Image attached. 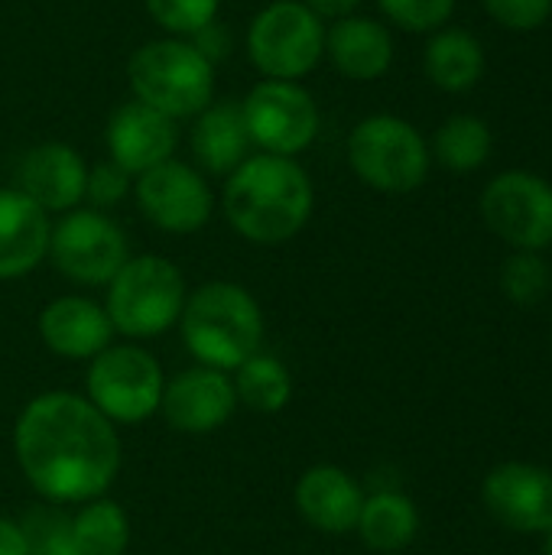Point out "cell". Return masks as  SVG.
I'll return each mask as SVG.
<instances>
[{
	"mask_svg": "<svg viewBox=\"0 0 552 555\" xmlns=\"http://www.w3.org/2000/svg\"><path fill=\"white\" fill-rule=\"evenodd\" d=\"M13 452L29 488L49 504H88L107 494L120 472V439L85 397L39 393L13 426Z\"/></svg>",
	"mask_w": 552,
	"mask_h": 555,
	"instance_id": "cell-1",
	"label": "cell"
},
{
	"mask_svg": "<svg viewBox=\"0 0 552 555\" xmlns=\"http://www.w3.org/2000/svg\"><path fill=\"white\" fill-rule=\"evenodd\" d=\"M221 208L228 224L251 244H286L312 218L316 185L290 156L251 153L224 176Z\"/></svg>",
	"mask_w": 552,
	"mask_h": 555,
	"instance_id": "cell-2",
	"label": "cell"
},
{
	"mask_svg": "<svg viewBox=\"0 0 552 555\" xmlns=\"http://www.w3.org/2000/svg\"><path fill=\"white\" fill-rule=\"evenodd\" d=\"M179 332L198 364L228 374L260 351L264 312L244 286L211 280L185 296Z\"/></svg>",
	"mask_w": 552,
	"mask_h": 555,
	"instance_id": "cell-3",
	"label": "cell"
},
{
	"mask_svg": "<svg viewBox=\"0 0 552 555\" xmlns=\"http://www.w3.org/2000/svg\"><path fill=\"white\" fill-rule=\"evenodd\" d=\"M127 81L137 101L172 120L195 117L215 101V65L189 39L176 36L150 39L133 49Z\"/></svg>",
	"mask_w": 552,
	"mask_h": 555,
	"instance_id": "cell-4",
	"label": "cell"
},
{
	"mask_svg": "<svg viewBox=\"0 0 552 555\" xmlns=\"http://www.w3.org/2000/svg\"><path fill=\"white\" fill-rule=\"evenodd\" d=\"M351 172L374 192H416L433 169L429 140L416 124L397 114H371L358 120L345 143Z\"/></svg>",
	"mask_w": 552,
	"mask_h": 555,
	"instance_id": "cell-5",
	"label": "cell"
},
{
	"mask_svg": "<svg viewBox=\"0 0 552 555\" xmlns=\"http://www.w3.org/2000/svg\"><path fill=\"white\" fill-rule=\"evenodd\" d=\"M185 296V276L172 260L140 254L127 257V263L107 283L104 312L114 332L127 338H156L179 325Z\"/></svg>",
	"mask_w": 552,
	"mask_h": 555,
	"instance_id": "cell-6",
	"label": "cell"
},
{
	"mask_svg": "<svg viewBox=\"0 0 552 555\" xmlns=\"http://www.w3.org/2000/svg\"><path fill=\"white\" fill-rule=\"evenodd\" d=\"M244 49L264 78L303 81L325 59V23L303 0H270L251 16Z\"/></svg>",
	"mask_w": 552,
	"mask_h": 555,
	"instance_id": "cell-7",
	"label": "cell"
},
{
	"mask_svg": "<svg viewBox=\"0 0 552 555\" xmlns=\"http://www.w3.org/2000/svg\"><path fill=\"white\" fill-rule=\"evenodd\" d=\"M163 367L159 361L137 345H111L91 358L85 377V400L111 423L137 426L159 413L163 400Z\"/></svg>",
	"mask_w": 552,
	"mask_h": 555,
	"instance_id": "cell-8",
	"label": "cell"
},
{
	"mask_svg": "<svg viewBox=\"0 0 552 555\" xmlns=\"http://www.w3.org/2000/svg\"><path fill=\"white\" fill-rule=\"evenodd\" d=\"M241 114L251 146L257 153L290 156V159L306 153L322 127L319 104L303 81L260 78L241 98Z\"/></svg>",
	"mask_w": 552,
	"mask_h": 555,
	"instance_id": "cell-9",
	"label": "cell"
},
{
	"mask_svg": "<svg viewBox=\"0 0 552 555\" xmlns=\"http://www.w3.org/2000/svg\"><path fill=\"white\" fill-rule=\"evenodd\" d=\"M482 218L511 250L552 247V182L530 169L498 172L482 192Z\"/></svg>",
	"mask_w": 552,
	"mask_h": 555,
	"instance_id": "cell-10",
	"label": "cell"
},
{
	"mask_svg": "<svg viewBox=\"0 0 552 555\" xmlns=\"http://www.w3.org/2000/svg\"><path fill=\"white\" fill-rule=\"evenodd\" d=\"M46 257L78 286H107L130 254L114 218L98 208H72L52 224Z\"/></svg>",
	"mask_w": 552,
	"mask_h": 555,
	"instance_id": "cell-11",
	"label": "cell"
},
{
	"mask_svg": "<svg viewBox=\"0 0 552 555\" xmlns=\"http://www.w3.org/2000/svg\"><path fill=\"white\" fill-rule=\"evenodd\" d=\"M133 198L143 218L166 234H195L215 211L208 176L176 156L140 172L133 179Z\"/></svg>",
	"mask_w": 552,
	"mask_h": 555,
	"instance_id": "cell-12",
	"label": "cell"
},
{
	"mask_svg": "<svg viewBox=\"0 0 552 555\" xmlns=\"http://www.w3.org/2000/svg\"><path fill=\"white\" fill-rule=\"evenodd\" d=\"M485 507L498 524L524 537L552 527V472L534 462H501L482 485Z\"/></svg>",
	"mask_w": 552,
	"mask_h": 555,
	"instance_id": "cell-13",
	"label": "cell"
},
{
	"mask_svg": "<svg viewBox=\"0 0 552 555\" xmlns=\"http://www.w3.org/2000/svg\"><path fill=\"white\" fill-rule=\"evenodd\" d=\"M238 410L234 380L215 367H189L163 387L159 413L169 429L185 436H205L221 429Z\"/></svg>",
	"mask_w": 552,
	"mask_h": 555,
	"instance_id": "cell-14",
	"label": "cell"
},
{
	"mask_svg": "<svg viewBox=\"0 0 552 555\" xmlns=\"http://www.w3.org/2000/svg\"><path fill=\"white\" fill-rule=\"evenodd\" d=\"M107 159L127 169L133 179L166 159H172L179 146V127L172 117L146 107L143 101H124L111 111L104 127Z\"/></svg>",
	"mask_w": 552,
	"mask_h": 555,
	"instance_id": "cell-15",
	"label": "cell"
},
{
	"mask_svg": "<svg viewBox=\"0 0 552 555\" xmlns=\"http://www.w3.org/2000/svg\"><path fill=\"white\" fill-rule=\"evenodd\" d=\"M88 182V163L62 140L36 143L16 166V189L33 198L46 215H65L81 208Z\"/></svg>",
	"mask_w": 552,
	"mask_h": 555,
	"instance_id": "cell-16",
	"label": "cell"
},
{
	"mask_svg": "<svg viewBox=\"0 0 552 555\" xmlns=\"http://www.w3.org/2000/svg\"><path fill=\"white\" fill-rule=\"evenodd\" d=\"M397 55L394 33L387 23L351 13L325 26V59L348 81H377L390 72Z\"/></svg>",
	"mask_w": 552,
	"mask_h": 555,
	"instance_id": "cell-17",
	"label": "cell"
},
{
	"mask_svg": "<svg viewBox=\"0 0 552 555\" xmlns=\"http://www.w3.org/2000/svg\"><path fill=\"white\" fill-rule=\"evenodd\" d=\"M39 338L42 345L68 361H91L104 348H111L114 325L104 312L88 296H62L52 299L39 312Z\"/></svg>",
	"mask_w": 552,
	"mask_h": 555,
	"instance_id": "cell-18",
	"label": "cell"
},
{
	"mask_svg": "<svg viewBox=\"0 0 552 555\" xmlns=\"http://www.w3.org/2000/svg\"><path fill=\"white\" fill-rule=\"evenodd\" d=\"M364 498L361 485L338 465H316L296 481V507L303 520L329 537L355 533Z\"/></svg>",
	"mask_w": 552,
	"mask_h": 555,
	"instance_id": "cell-19",
	"label": "cell"
},
{
	"mask_svg": "<svg viewBox=\"0 0 552 555\" xmlns=\"http://www.w3.org/2000/svg\"><path fill=\"white\" fill-rule=\"evenodd\" d=\"M52 218L16 185L0 189V280L33 273L49 254Z\"/></svg>",
	"mask_w": 552,
	"mask_h": 555,
	"instance_id": "cell-20",
	"label": "cell"
},
{
	"mask_svg": "<svg viewBox=\"0 0 552 555\" xmlns=\"http://www.w3.org/2000/svg\"><path fill=\"white\" fill-rule=\"evenodd\" d=\"M192 153L205 176H231L251 156V137L244 127L241 101H211L192 117Z\"/></svg>",
	"mask_w": 552,
	"mask_h": 555,
	"instance_id": "cell-21",
	"label": "cell"
},
{
	"mask_svg": "<svg viewBox=\"0 0 552 555\" xmlns=\"http://www.w3.org/2000/svg\"><path fill=\"white\" fill-rule=\"evenodd\" d=\"M485 68H488V55L472 29L442 26L429 33L423 49V72L429 85H436L439 91L465 94L485 78Z\"/></svg>",
	"mask_w": 552,
	"mask_h": 555,
	"instance_id": "cell-22",
	"label": "cell"
},
{
	"mask_svg": "<svg viewBox=\"0 0 552 555\" xmlns=\"http://www.w3.org/2000/svg\"><path fill=\"white\" fill-rule=\"evenodd\" d=\"M355 533L374 553H400L420 533V511L400 491H377L364 498Z\"/></svg>",
	"mask_w": 552,
	"mask_h": 555,
	"instance_id": "cell-23",
	"label": "cell"
},
{
	"mask_svg": "<svg viewBox=\"0 0 552 555\" xmlns=\"http://www.w3.org/2000/svg\"><path fill=\"white\" fill-rule=\"evenodd\" d=\"M491 150H495V133H491L488 120L478 117V114H452V117H446L439 124L433 143H429L433 159L442 169L459 172V176L478 172L491 159Z\"/></svg>",
	"mask_w": 552,
	"mask_h": 555,
	"instance_id": "cell-24",
	"label": "cell"
},
{
	"mask_svg": "<svg viewBox=\"0 0 552 555\" xmlns=\"http://www.w3.org/2000/svg\"><path fill=\"white\" fill-rule=\"evenodd\" d=\"M68 533H72L78 555H124L130 546L127 511L107 498L88 501L68 520Z\"/></svg>",
	"mask_w": 552,
	"mask_h": 555,
	"instance_id": "cell-25",
	"label": "cell"
},
{
	"mask_svg": "<svg viewBox=\"0 0 552 555\" xmlns=\"http://www.w3.org/2000/svg\"><path fill=\"white\" fill-rule=\"evenodd\" d=\"M234 393L254 413H280L293 397V377L273 354H254L234 371Z\"/></svg>",
	"mask_w": 552,
	"mask_h": 555,
	"instance_id": "cell-26",
	"label": "cell"
},
{
	"mask_svg": "<svg viewBox=\"0 0 552 555\" xmlns=\"http://www.w3.org/2000/svg\"><path fill=\"white\" fill-rule=\"evenodd\" d=\"M501 293L514 306H537L552 293L550 260L537 250H511L501 263Z\"/></svg>",
	"mask_w": 552,
	"mask_h": 555,
	"instance_id": "cell-27",
	"label": "cell"
},
{
	"mask_svg": "<svg viewBox=\"0 0 552 555\" xmlns=\"http://www.w3.org/2000/svg\"><path fill=\"white\" fill-rule=\"evenodd\" d=\"M150 20L176 39H192L198 29L218 20L221 0H143Z\"/></svg>",
	"mask_w": 552,
	"mask_h": 555,
	"instance_id": "cell-28",
	"label": "cell"
},
{
	"mask_svg": "<svg viewBox=\"0 0 552 555\" xmlns=\"http://www.w3.org/2000/svg\"><path fill=\"white\" fill-rule=\"evenodd\" d=\"M384 20L403 33H436L449 26L459 0H377Z\"/></svg>",
	"mask_w": 552,
	"mask_h": 555,
	"instance_id": "cell-29",
	"label": "cell"
},
{
	"mask_svg": "<svg viewBox=\"0 0 552 555\" xmlns=\"http://www.w3.org/2000/svg\"><path fill=\"white\" fill-rule=\"evenodd\" d=\"M133 192V176L127 169H120L114 159L94 163L88 166V182H85V202H91V208L104 211L120 205L127 195Z\"/></svg>",
	"mask_w": 552,
	"mask_h": 555,
	"instance_id": "cell-30",
	"label": "cell"
},
{
	"mask_svg": "<svg viewBox=\"0 0 552 555\" xmlns=\"http://www.w3.org/2000/svg\"><path fill=\"white\" fill-rule=\"evenodd\" d=\"M485 13L511 33H534L552 16V0H482Z\"/></svg>",
	"mask_w": 552,
	"mask_h": 555,
	"instance_id": "cell-31",
	"label": "cell"
},
{
	"mask_svg": "<svg viewBox=\"0 0 552 555\" xmlns=\"http://www.w3.org/2000/svg\"><path fill=\"white\" fill-rule=\"evenodd\" d=\"M26 537H29V553L33 555H78L72 533H68V520L49 511L33 514L23 524Z\"/></svg>",
	"mask_w": 552,
	"mask_h": 555,
	"instance_id": "cell-32",
	"label": "cell"
},
{
	"mask_svg": "<svg viewBox=\"0 0 552 555\" xmlns=\"http://www.w3.org/2000/svg\"><path fill=\"white\" fill-rule=\"evenodd\" d=\"M189 42H192V46H195L208 62H211V65H215L218 59H224V55H228V33L221 29V23H218V20H215V23H208L205 29H198Z\"/></svg>",
	"mask_w": 552,
	"mask_h": 555,
	"instance_id": "cell-33",
	"label": "cell"
},
{
	"mask_svg": "<svg viewBox=\"0 0 552 555\" xmlns=\"http://www.w3.org/2000/svg\"><path fill=\"white\" fill-rule=\"evenodd\" d=\"M0 555H33L23 524H13L10 517H0Z\"/></svg>",
	"mask_w": 552,
	"mask_h": 555,
	"instance_id": "cell-34",
	"label": "cell"
},
{
	"mask_svg": "<svg viewBox=\"0 0 552 555\" xmlns=\"http://www.w3.org/2000/svg\"><path fill=\"white\" fill-rule=\"evenodd\" d=\"M322 23L329 20V23H335V20H345V16H351V13H358V7H361V0H303Z\"/></svg>",
	"mask_w": 552,
	"mask_h": 555,
	"instance_id": "cell-35",
	"label": "cell"
},
{
	"mask_svg": "<svg viewBox=\"0 0 552 555\" xmlns=\"http://www.w3.org/2000/svg\"><path fill=\"white\" fill-rule=\"evenodd\" d=\"M543 555H552V527L543 533Z\"/></svg>",
	"mask_w": 552,
	"mask_h": 555,
	"instance_id": "cell-36",
	"label": "cell"
}]
</instances>
